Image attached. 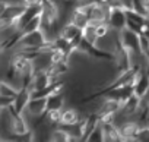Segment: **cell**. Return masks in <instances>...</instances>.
Segmentation results:
<instances>
[{"instance_id": "obj_1", "label": "cell", "mask_w": 149, "mask_h": 142, "mask_svg": "<svg viewBox=\"0 0 149 142\" xmlns=\"http://www.w3.org/2000/svg\"><path fill=\"white\" fill-rule=\"evenodd\" d=\"M25 5H12L2 2V10H0V27L6 25H18L19 18L25 12Z\"/></svg>"}, {"instance_id": "obj_2", "label": "cell", "mask_w": 149, "mask_h": 142, "mask_svg": "<svg viewBox=\"0 0 149 142\" xmlns=\"http://www.w3.org/2000/svg\"><path fill=\"white\" fill-rule=\"evenodd\" d=\"M120 41H121V45L129 53H140V34L139 32L130 28H124L120 31Z\"/></svg>"}, {"instance_id": "obj_3", "label": "cell", "mask_w": 149, "mask_h": 142, "mask_svg": "<svg viewBox=\"0 0 149 142\" xmlns=\"http://www.w3.org/2000/svg\"><path fill=\"white\" fill-rule=\"evenodd\" d=\"M108 24L111 25L113 29H117V31L127 28L126 9H111V13L108 16Z\"/></svg>"}, {"instance_id": "obj_4", "label": "cell", "mask_w": 149, "mask_h": 142, "mask_svg": "<svg viewBox=\"0 0 149 142\" xmlns=\"http://www.w3.org/2000/svg\"><path fill=\"white\" fill-rule=\"evenodd\" d=\"M120 133L123 141H137V133L140 129V123L136 120H127L120 127Z\"/></svg>"}, {"instance_id": "obj_5", "label": "cell", "mask_w": 149, "mask_h": 142, "mask_svg": "<svg viewBox=\"0 0 149 142\" xmlns=\"http://www.w3.org/2000/svg\"><path fill=\"white\" fill-rule=\"evenodd\" d=\"M32 98V91L28 88V87H24L19 90V92L16 94L15 97V103H13V107L18 113H24L25 108L28 107L29 101Z\"/></svg>"}, {"instance_id": "obj_6", "label": "cell", "mask_w": 149, "mask_h": 142, "mask_svg": "<svg viewBox=\"0 0 149 142\" xmlns=\"http://www.w3.org/2000/svg\"><path fill=\"white\" fill-rule=\"evenodd\" d=\"M134 94L140 98H145L148 91H149V76L145 70H139L137 72V76H136V81H134Z\"/></svg>"}, {"instance_id": "obj_7", "label": "cell", "mask_w": 149, "mask_h": 142, "mask_svg": "<svg viewBox=\"0 0 149 142\" xmlns=\"http://www.w3.org/2000/svg\"><path fill=\"white\" fill-rule=\"evenodd\" d=\"M66 107V95L64 91L53 92L47 97V110H63Z\"/></svg>"}, {"instance_id": "obj_8", "label": "cell", "mask_w": 149, "mask_h": 142, "mask_svg": "<svg viewBox=\"0 0 149 142\" xmlns=\"http://www.w3.org/2000/svg\"><path fill=\"white\" fill-rule=\"evenodd\" d=\"M82 119V114L79 113V110L76 107H64L63 108V114H61V125H74V123H79Z\"/></svg>"}, {"instance_id": "obj_9", "label": "cell", "mask_w": 149, "mask_h": 142, "mask_svg": "<svg viewBox=\"0 0 149 142\" xmlns=\"http://www.w3.org/2000/svg\"><path fill=\"white\" fill-rule=\"evenodd\" d=\"M70 22H73L74 25H78L79 28L84 29L91 21H89L88 13H86L84 9H81V8H74V9L72 10V15H70Z\"/></svg>"}, {"instance_id": "obj_10", "label": "cell", "mask_w": 149, "mask_h": 142, "mask_svg": "<svg viewBox=\"0 0 149 142\" xmlns=\"http://www.w3.org/2000/svg\"><path fill=\"white\" fill-rule=\"evenodd\" d=\"M50 141H53V142H72V136L63 126H57L51 130Z\"/></svg>"}, {"instance_id": "obj_11", "label": "cell", "mask_w": 149, "mask_h": 142, "mask_svg": "<svg viewBox=\"0 0 149 142\" xmlns=\"http://www.w3.org/2000/svg\"><path fill=\"white\" fill-rule=\"evenodd\" d=\"M82 35H84V40L88 41L92 45H95L97 41H98V38H100L98 37V32H97V27L94 24H91V22L82 29Z\"/></svg>"}, {"instance_id": "obj_12", "label": "cell", "mask_w": 149, "mask_h": 142, "mask_svg": "<svg viewBox=\"0 0 149 142\" xmlns=\"http://www.w3.org/2000/svg\"><path fill=\"white\" fill-rule=\"evenodd\" d=\"M85 141L86 142H104V127H102L101 122L89 132V135L86 136Z\"/></svg>"}, {"instance_id": "obj_13", "label": "cell", "mask_w": 149, "mask_h": 142, "mask_svg": "<svg viewBox=\"0 0 149 142\" xmlns=\"http://www.w3.org/2000/svg\"><path fill=\"white\" fill-rule=\"evenodd\" d=\"M42 27V18H41V13L37 15L34 19H31L24 28H22V32L26 34V32H32V31H37V29H41Z\"/></svg>"}, {"instance_id": "obj_14", "label": "cell", "mask_w": 149, "mask_h": 142, "mask_svg": "<svg viewBox=\"0 0 149 142\" xmlns=\"http://www.w3.org/2000/svg\"><path fill=\"white\" fill-rule=\"evenodd\" d=\"M19 92L18 88H15L12 84L2 81V85H0V95H6V97H16V94Z\"/></svg>"}, {"instance_id": "obj_15", "label": "cell", "mask_w": 149, "mask_h": 142, "mask_svg": "<svg viewBox=\"0 0 149 142\" xmlns=\"http://www.w3.org/2000/svg\"><path fill=\"white\" fill-rule=\"evenodd\" d=\"M140 53L149 59V37L146 34H140Z\"/></svg>"}, {"instance_id": "obj_16", "label": "cell", "mask_w": 149, "mask_h": 142, "mask_svg": "<svg viewBox=\"0 0 149 142\" xmlns=\"http://www.w3.org/2000/svg\"><path fill=\"white\" fill-rule=\"evenodd\" d=\"M137 141L149 142V126H140L139 133H137Z\"/></svg>"}, {"instance_id": "obj_17", "label": "cell", "mask_w": 149, "mask_h": 142, "mask_svg": "<svg viewBox=\"0 0 149 142\" xmlns=\"http://www.w3.org/2000/svg\"><path fill=\"white\" fill-rule=\"evenodd\" d=\"M15 103V97H6L0 95V107H10Z\"/></svg>"}, {"instance_id": "obj_18", "label": "cell", "mask_w": 149, "mask_h": 142, "mask_svg": "<svg viewBox=\"0 0 149 142\" xmlns=\"http://www.w3.org/2000/svg\"><path fill=\"white\" fill-rule=\"evenodd\" d=\"M145 101L148 103V107H149V98H145Z\"/></svg>"}, {"instance_id": "obj_19", "label": "cell", "mask_w": 149, "mask_h": 142, "mask_svg": "<svg viewBox=\"0 0 149 142\" xmlns=\"http://www.w3.org/2000/svg\"><path fill=\"white\" fill-rule=\"evenodd\" d=\"M145 34H146V35H148V37H149V29H148V31H146V32H145Z\"/></svg>"}]
</instances>
